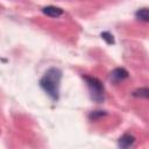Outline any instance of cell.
I'll use <instances>...</instances> for the list:
<instances>
[{
  "instance_id": "obj_1",
  "label": "cell",
  "mask_w": 149,
  "mask_h": 149,
  "mask_svg": "<svg viewBox=\"0 0 149 149\" xmlns=\"http://www.w3.org/2000/svg\"><path fill=\"white\" fill-rule=\"evenodd\" d=\"M61 80H62V70L56 66L48 69L40 79L38 84L41 88L48 94V97L52 101H57L59 99Z\"/></svg>"
},
{
  "instance_id": "obj_2",
  "label": "cell",
  "mask_w": 149,
  "mask_h": 149,
  "mask_svg": "<svg viewBox=\"0 0 149 149\" xmlns=\"http://www.w3.org/2000/svg\"><path fill=\"white\" fill-rule=\"evenodd\" d=\"M85 83H86V86L88 88V93H90V97L91 99L97 102V104H101L104 102L105 100V87L102 85V83L95 78V77H92V76H83Z\"/></svg>"
},
{
  "instance_id": "obj_3",
  "label": "cell",
  "mask_w": 149,
  "mask_h": 149,
  "mask_svg": "<svg viewBox=\"0 0 149 149\" xmlns=\"http://www.w3.org/2000/svg\"><path fill=\"white\" fill-rule=\"evenodd\" d=\"M129 77V73L126 69L123 68H115L111 73H109V80L114 84H118L120 81H123Z\"/></svg>"
},
{
  "instance_id": "obj_4",
  "label": "cell",
  "mask_w": 149,
  "mask_h": 149,
  "mask_svg": "<svg viewBox=\"0 0 149 149\" xmlns=\"http://www.w3.org/2000/svg\"><path fill=\"white\" fill-rule=\"evenodd\" d=\"M42 13L45 14L47 16H50V17H59L61 15L64 14V10L61 8V7H57V6H45L42 8Z\"/></svg>"
},
{
  "instance_id": "obj_5",
  "label": "cell",
  "mask_w": 149,
  "mask_h": 149,
  "mask_svg": "<svg viewBox=\"0 0 149 149\" xmlns=\"http://www.w3.org/2000/svg\"><path fill=\"white\" fill-rule=\"evenodd\" d=\"M135 143V137L130 134H123L119 140H118V146L122 149L130 148Z\"/></svg>"
},
{
  "instance_id": "obj_6",
  "label": "cell",
  "mask_w": 149,
  "mask_h": 149,
  "mask_svg": "<svg viewBox=\"0 0 149 149\" xmlns=\"http://www.w3.org/2000/svg\"><path fill=\"white\" fill-rule=\"evenodd\" d=\"M135 17L142 22H149V13H148V8L143 7L140 8L135 12Z\"/></svg>"
},
{
  "instance_id": "obj_7",
  "label": "cell",
  "mask_w": 149,
  "mask_h": 149,
  "mask_svg": "<svg viewBox=\"0 0 149 149\" xmlns=\"http://www.w3.org/2000/svg\"><path fill=\"white\" fill-rule=\"evenodd\" d=\"M133 95L134 97H140V98H144L147 99L149 97V90L148 87H141V88H137L136 91L133 92Z\"/></svg>"
},
{
  "instance_id": "obj_8",
  "label": "cell",
  "mask_w": 149,
  "mask_h": 149,
  "mask_svg": "<svg viewBox=\"0 0 149 149\" xmlns=\"http://www.w3.org/2000/svg\"><path fill=\"white\" fill-rule=\"evenodd\" d=\"M100 36H101V38H102L107 44H114V43H115L114 37H113V35H112L109 31H102V33L100 34Z\"/></svg>"
},
{
  "instance_id": "obj_9",
  "label": "cell",
  "mask_w": 149,
  "mask_h": 149,
  "mask_svg": "<svg viewBox=\"0 0 149 149\" xmlns=\"http://www.w3.org/2000/svg\"><path fill=\"white\" fill-rule=\"evenodd\" d=\"M104 115H106V112L105 111H93V112H91L88 114V118H90V120L95 121V120H98L99 118H101Z\"/></svg>"
}]
</instances>
